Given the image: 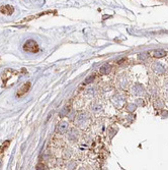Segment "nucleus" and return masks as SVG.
<instances>
[{
    "label": "nucleus",
    "mask_w": 168,
    "mask_h": 170,
    "mask_svg": "<svg viewBox=\"0 0 168 170\" xmlns=\"http://www.w3.org/2000/svg\"><path fill=\"white\" fill-rule=\"evenodd\" d=\"M67 129H68V124H67L66 122H62L59 124L58 126V131L61 133H65V131H67Z\"/></svg>",
    "instance_id": "obj_6"
},
{
    "label": "nucleus",
    "mask_w": 168,
    "mask_h": 170,
    "mask_svg": "<svg viewBox=\"0 0 168 170\" xmlns=\"http://www.w3.org/2000/svg\"><path fill=\"white\" fill-rule=\"evenodd\" d=\"M9 143H10L9 141H6L0 146V160H1L2 157H3V154H4V152H5V150L9 147Z\"/></svg>",
    "instance_id": "obj_5"
},
{
    "label": "nucleus",
    "mask_w": 168,
    "mask_h": 170,
    "mask_svg": "<svg viewBox=\"0 0 168 170\" xmlns=\"http://www.w3.org/2000/svg\"><path fill=\"white\" fill-rule=\"evenodd\" d=\"M0 11H1V13H3V15H11L14 11V8L12 6H10V5H3V6L0 8Z\"/></svg>",
    "instance_id": "obj_4"
},
{
    "label": "nucleus",
    "mask_w": 168,
    "mask_h": 170,
    "mask_svg": "<svg viewBox=\"0 0 168 170\" xmlns=\"http://www.w3.org/2000/svg\"><path fill=\"white\" fill-rule=\"evenodd\" d=\"M164 54H165V52H164V51H156V52H154V55L157 56V57H162V56H164Z\"/></svg>",
    "instance_id": "obj_7"
},
{
    "label": "nucleus",
    "mask_w": 168,
    "mask_h": 170,
    "mask_svg": "<svg viewBox=\"0 0 168 170\" xmlns=\"http://www.w3.org/2000/svg\"><path fill=\"white\" fill-rule=\"evenodd\" d=\"M29 89H30V83L29 82L25 83V84H23L19 89H18L16 96H17V97H22L23 95H25L26 93H27L28 91H29Z\"/></svg>",
    "instance_id": "obj_3"
},
{
    "label": "nucleus",
    "mask_w": 168,
    "mask_h": 170,
    "mask_svg": "<svg viewBox=\"0 0 168 170\" xmlns=\"http://www.w3.org/2000/svg\"><path fill=\"white\" fill-rule=\"evenodd\" d=\"M23 50L26 52H30V53H38L40 51V47H38V43L36 41H34V40H27L23 44Z\"/></svg>",
    "instance_id": "obj_2"
},
{
    "label": "nucleus",
    "mask_w": 168,
    "mask_h": 170,
    "mask_svg": "<svg viewBox=\"0 0 168 170\" xmlns=\"http://www.w3.org/2000/svg\"><path fill=\"white\" fill-rule=\"evenodd\" d=\"M19 76H20V72L17 71V70L5 69L3 74H2V85L5 88L12 86L13 84H15V82L17 80Z\"/></svg>",
    "instance_id": "obj_1"
}]
</instances>
